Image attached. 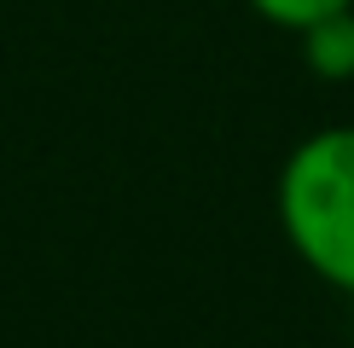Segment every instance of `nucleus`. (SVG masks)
<instances>
[{"instance_id": "obj_3", "label": "nucleus", "mask_w": 354, "mask_h": 348, "mask_svg": "<svg viewBox=\"0 0 354 348\" xmlns=\"http://www.w3.org/2000/svg\"><path fill=\"white\" fill-rule=\"evenodd\" d=\"M250 12H256L261 23H273V29H308L314 18H326V12H343V6H354V0H244Z\"/></svg>"}, {"instance_id": "obj_2", "label": "nucleus", "mask_w": 354, "mask_h": 348, "mask_svg": "<svg viewBox=\"0 0 354 348\" xmlns=\"http://www.w3.org/2000/svg\"><path fill=\"white\" fill-rule=\"evenodd\" d=\"M297 41H302V64L319 81H354V6L314 18L308 29H297Z\"/></svg>"}, {"instance_id": "obj_1", "label": "nucleus", "mask_w": 354, "mask_h": 348, "mask_svg": "<svg viewBox=\"0 0 354 348\" xmlns=\"http://www.w3.org/2000/svg\"><path fill=\"white\" fill-rule=\"evenodd\" d=\"M273 215L290 255L319 284L354 296V122H326L285 151Z\"/></svg>"}, {"instance_id": "obj_4", "label": "nucleus", "mask_w": 354, "mask_h": 348, "mask_svg": "<svg viewBox=\"0 0 354 348\" xmlns=\"http://www.w3.org/2000/svg\"><path fill=\"white\" fill-rule=\"evenodd\" d=\"M348 348H354V337H348Z\"/></svg>"}]
</instances>
